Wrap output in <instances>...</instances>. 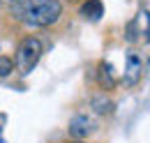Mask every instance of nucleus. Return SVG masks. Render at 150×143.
<instances>
[{
  "instance_id": "obj_1",
  "label": "nucleus",
  "mask_w": 150,
  "mask_h": 143,
  "mask_svg": "<svg viewBox=\"0 0 150 143\" xmlns=\"http://www.w3.org/2000/svg\"><path fill=\"white\" fill-rule=\"evenodd\" d=\"M9 14L23 21L28 28H49L60 21L62 2L60 0H12Z\"/></svg>"
},
{
  "instance_id": "obj_2",
  "label": "nucleus",
  "mask_w": 150,
  "mask_h": 143,
  "mask_svg": "<svg viewBox=\"0 0 150 143\" xmlns=\"http://www.w3.org/2000/svg\"><path fill=\"white\" fill-rule=\"evenodd\" d=\"M42 53H44V46H42V42H39L37 37H33V35L23 37V39L19 42V46H16L14 67L25 76V74H30V72L37 67Z\"/></svg>"
},
{
  "instance_id": "obj_3",
  "label": "nucleus",
  "mask_w": 150,
  "mask_h": 143,
  "mask_svg": "<svg viewBox=\"0 0 150 143\" xmlns=\"http://www.w3.org/2000/svg\"><path fill=\"white\" fill-rule=\"evenodd\" d=\"M125 37H127V42H143V44H148L150 42V12L146 9H141L136 16L129 21V25H127V30H125Z\"/></svg>"
},
{
  "instance_id": "obj_4",
  "label": "nucleus",
  "mask_w": 150,
  "mask_h": 143,
  "mask_svg": "<svg viewBox=\"0 0 150 143\" xmlns=\"http://www.w3.org/2000/svg\"><path fill=\"white\" fill-rule=\"evenodd\" d=\"M143 76V58L136 51H127L125 58V74H122V83L127 88H134Z\"/></svg>"
},
{
  "instance_id": "obj_5",
  "label": "nucleus",
  "mask_w": 150,
  "mask_h": 143,
  "mask_svg": "<svg viewBox=\"0 0 150 143\" xmlns=\"http://www.w3.org/2000/svg\"><path fill=\"white\" fill-rule=\"evenodd\" d=\"M95 120L93 118H88V115H76L72 118V122H69V136H74V139H86V136H90L95 132Z\"/></svg>"
},
{
  "instance_id": "obj_6",
  "label": "nucleus",
  "mask_w": 150,
  "mask_h": 143,
  "mask_svg": "<svg viewBox=\"0 0 150 143\" xmlns=\"http://www.w3.org/2000/svg\"><path fill=\"white\" fill-rule=\"evenodd\" d=\"M97 83H99V88H102V90H113L115 86H118V81H115V74H113V65H111V62L102 60V62L97 65Z\"/></svg>"
},
{
  "instance_id": "obj_7",
  "label": "nucleus",
  "mask_w": 150,
  "mask_h": 143,
  "mask_svg": "<svg viewBox=\"0 0 150 143\" xmlns=\"http://www.w3.org/2000/svg\"><path fill=\"white\" fill-rule=\"evenodd\" d=\"M79 14L88 21H99L104 14V5H102V0H83L79 7Z\"/></svg>"
},
{
  "instance_id": "obj_8",
  "label": "nucleus",
  "mask_w": 150,
  "mask_h": 143,
  "mask_svg": "<svg viewBox=\"0 0 150 143\" xmlns=\"http://www.w3.org/2000/svg\"><path fill=\"white\" fill-rule=\"evenodd\" d=\"M90 106L95 108V113L106 115V113H111V111H113V102L106 97V95H95L93 99H90Z\"/></svg>"
},
{
  "instance_id": "obj_9",
  "label": "nucleus",
  "mask_w": 150,
  "mask_h": 143,
  "mask_svg": "<svg viewBox=\"0 0 150 143\" xmlns=\"http://www.w3.org/2000/svg\"><path fill=\"white\" fill-rule=\"evenodd\" d=\"M12 72H14V60L9 55H0V79L9 76Z\"/></svg>"
},
{
  "instance_id": "obj_10",
  "label": "nucleus",
  "mask_w": 150,
  "mask_h": 143,
  "mask_svg": "<svg viewBox=\"0 0 150 143\" xmlns=\"http://www.w3.org/2000/svg\"><path fill=\"white\" fill-rule=\"evenodd\" d=\"M69 2H79V0H69Z\"/></svg>"
},
{
  "instance_id": "obj_11",
  "label": "nucleus",
  "mask_w": 150,
  "mask_h": 143,
  "mask_svg": "<svg viewBox=\"0 0 150 143\" xmlns=\"http://www.w3.org/2000/svg\"><path fill=\"white\" fill-rule=\"evenodd\" d=\"M74 143H83V141H74Z\"/></svg>"
}]
</instances>
